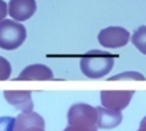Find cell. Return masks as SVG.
Instances as JSON below:
<instances>
[{
	"label": "cell",
	"instance_id": "6da1fadb",
	"mask_svg": "<svg viewBox=\"0 0 146 131\" xmlns=\"http://www.w3.org/2000/svg\"><path fill=\"white\" fill-rule=\"evenodd\" d=\"M116 55L101 50H90L80 60V68L84 76L99 79L106 76L114 67Z\"/></svg>",
	"mask_w": 146,
	"mask_h": 131
},
{
	"label": "cell",
	"instance_id": "7a4b0ae2",
	"mask_svg": "<svg viewBox=\"0 0 146 131\" xmlns=\"http://www.w3.org/2000/svg\"><path fill=\"white\" fill-rule=\"evenodd\" d=\"M26 28L24 25L12 20L0 22V48L3 50H15L21 47L26 39Z\"/></svg>",
	"mask_w": 146,
	"mask_h": 131
},
{
	"label": "cell",
	"instance_id": "3957f363",
	"mask_svg": "<svg viewBox=\"0 0 146 131\" xmlns=\"http://www.w3.org/2000/svg\"><path fill=\"white\" fill-rule=\"evenodd\" d=\"M99 42L105 48L116 49L125 47L130 39V33L119 26H110L102 29L98 36Z\"/></svg>",
	"mask_w": 146,
	"mask_h": 131
},
{
	"label": "cell",
	"instance_id": "277c9868",
	"mask_svg": "<svg viewBox=\"0 0 146 131\" xmlns=\"http://www.w3.org/2000/svg\"><path fill=\"white\" fill-rule=\"evenodd\" d=\"M134 91H102L101 102L104 108L121 112L129 105Z\"/></svg>",
	"mask_w": 146,
	"mask_h": 131
},
{
	"label": "cell",
	"instance_id": "5b68a950",
	"mask_svg": "<svg viewBox=\"0 0 146 131\" xmlns=\"http://www.w3.org/2000/svg\"><path fill=\"white\" fill-rule=\"evenodd\" d=\"M96 108L89 104L77 103L70 106L67 113L68 125L70 124H88L96 125Z\"/></svg>",
	"mask_w": 146,
	"mask_h": 131
},
{
	"label": "cell",
	"instance_id": "8992f818",
	"mask_svg": "<svg viewBox=\"0 0 146 131\" xmlns=\"http://www.w3.org/2000/svg\"><path fill=\"white\" fill-rule=\"evenodd\" d=\"M37 3L35 0H10L8 13L15 21H27L35 14Z\"/></svg>",
	"mask_w": 146,
	"mask_h": 131
},
{
	"label": "cell",
	"instance_id": "52a82bcc",
	"mask_svg": "<svg viewBox=\"0 0 146 131\" xmlns=\"http://www.w3.org/2000/svg\"><path fill=\"white\" fill-rule=\"evenodd\" d=\"M13 131H44V120L36 112L22 113L16 117Z\"/></svg>",
	"mask_w": 146,
	"mask_h": 131
},
{
	"label": "cell",
	"instance_id": "ba28073f",
	"mask_svg": "<svg viewBox=\"0 0 146 131\" xmlns=\"http://www.w3.org/2000/svg\"><path fill=\"white\" fill-rule=\"evenodd\" d=\"M53 72L43 64H33L25 67L14 80H53Z\"/></svg>",
	"mask_w": 146,
	"mask_h": 131
},
{
	"label": "cell",
	"instance_id": "9c48e42d",
	"mask_svg": "<svg viewBox=\"0 0 146 131\" xmlns=\"http://www.w3.org/2000/svg\"><path fill=\"white\" fill-rule=\"evenodd\" d=\"M3 94L5 99L16 110H22L23 113L33 112L34 103L31 91H5Z\"/></svg>",
	"mask_w": 146,
	"mask_h": 131
},
{
	"label": "cell",
	"instance_id": "30bf717a",
	"mask_svg": "<svg viewBox=\"0 0 146 131\" xmlns=\"http://www.w3.org/2000/svg\"><path fill=\"white\" fill-rule=\"evenodd\" d=\"M96 113H98L96 128L113 129L119 126L122 121V115L120 112H114V110L99 106L96 107Z\"/></svg>",
	"mask_w": 146,
	"mask_h": 131
},
{
	"label": "cell",
	"instance_id": "8fae6325",
	"mask_svg": "<svg viewBox=\"0 0 146 131\" xmlns=\"http://www.w3.org/2000/svg\"><path fill=\"white\" fill-rule=\"evenodd\" d=\"M12 67L7 59L0 57V80H7L10 78Z\"/></svg>",
	"mask_w": 146,
	"mask_h": 131
},
{
	"label": "cell",
	"instance_id": "7c38bea8",
	"mask_svg": "<svg viewBox=\"0 0 146 131\" xmlns=\"http://www.w3.org/2000/svg\"><path fill=\"white\" fill-rule=\"evenodd\" d=\"M64 131H98L96 125H88V124H70Z\"/></svg>",
	"mask_w": 146,
	"mask_h": 131
},
{
	"label": "cell",
	"instance_id": "4fadbf2b",
	"mask_svg": "<svg viewBox=\"0 0 146 131\" xmlns=\"http://www.w3.org/2000/svg\"><path fill=\"white\" fill-rule=\"evenodd\" d=\"M15 118L10 116L0 117V131H13L14 130Z\"/></svg>",
	"mask_w": 146,
	"mask_h": 131
},
{
	"label": "cell",
	"instance_id": "5bb4252c",
	"mask_svg": "<svg viewBox=\"0 0 146 131\" xmlns=\"http://www.w3.org/2000/svg\"><path fill=\"white\" fill-rule=\"evenodd\" d=\"M8 14V7H7V2L3 0H0V22L5 20V17Z\"/></svg>",
	"mask_w": 146,
	"mask_h": 131
},
{
	"label": "cell",
	"instance_id": "9a60e30c",
	"mask_svg": "<svg viewBox=\"0 0 146 131\" xmlns=\"http://www.w3.org/2000/svg\"><path fill=\"white\" fill-rule=\"evenodd\" d=\"M145 122H146V120H145V118L142 120V122H141V126H140V129L137 131H146V129H145Z\"/></svg>",
	"mask_w": 146,
	"mask_h": 131
}]
</instances>
